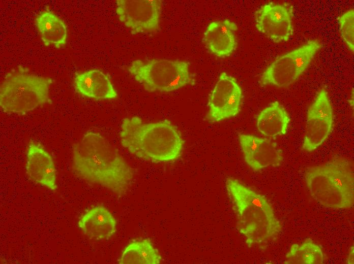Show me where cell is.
Listing matches in <instances>:
<instances>
[{
	"instance_id": "6",
	"label": "cell",
	"mask_w": 354,
	"mask_h": 264,
	"mask_svg": "<svg viewBox=\"0 0 354 264\" xmlns=\"http://www.w3.org/2000/svg\"><path fill=\"white\" fill-rule=\"evenodd\" d=\"M133 77L150 92H171L192 83L189 64L178 60H135L128 69Z\"/></svg>"
},
{
	"instance_id": "16",
	"label": "cell",
	"mask_w": 354,
	"mask_h": 264,
	"mask_svg": "<svg viewBox=\"0 0 354 264\" xmlns=\"http://www.w3.org/2000/svg\"><path fill=\"white\" fill-rule=\"evenodd\" d=\"M289 122L286 111L278 102H275L259 113L257 127L262 135L273 138L285 134Z\"/></svg>"
},
{
	"instance_id": "8",
	"label": "cell",
	"mask_w": 354,
	"mask_h": 264,
	"mask_svg": "<svg viewBox=\"0 0 354 264\" xmlns=\"http://www.w3.org/2000/svg\"><path fill=\"white\" fill-rule=\"evenodd\" d=\"M116 4L119 20L133 33L152 32L158 29L161 1L117 0Z\"/></svg>"
},
{
	"instance_id": "15",
	"label": "cell",
	"mask_w": 354,
	"mask_h": 264,
	"mask_svg": "<svg viewBox=\"0 0 354 264\" xmlns=\"http://www.w3.org/2000/svg\"><path fill=\"white\" fill-rule=\"evenodd\" d=\"M78 226L88 237L103 240L109 238L115 233L116 220L108 209L98 206L93 207L82 216Z\"/></svg>"
},
{
	"instance_id": "10",
	"label": "cell",
	"mask_w": 354,
	"mask_h": 264,
	"mask_svg": "<svg viewBox=\"0 0 354 264\" xmlns=\"http://www.w3.org/2000/svg\"><path fill=\"white\" fill-rule=\"evenodd\" d=\"M242 95L236 80L222 73L209 98L207 119L218 122L237 115L240 110Z\"/></svg>"
},
{
	"instance_id": "19",
	"label": "cell",
	"mask_w": 354,
	"mask_h": 264,
	"mask_svg": "<svg viewBox=\"0 0 354 264\" xmlns=\"http://www.w3.org/2000/svg\"><path fill=\"white\" fill-rule=\"evenodd\" d=\"M285 258V264H322L324 262L321 248L310 238L300 245L293 244Z\"/></svg>"
},
{
	"instance_id": "14",
	"label": "cell",
	"mask_w": 354,
	"mask_h": 264,
	"mask_svg": "<svg viewBox=\"0 0 354 264\" xmlns=\"http://www.w3.org/2000/svg\"><path fill=\"white\" fill-rule=\"evenodd\" d=\"M75 90L83 96L96 100H112L117 93L108 77L97 69L90 70L75 78Z\"/></svg>"
},
{
	"instance_id": "20",
	"label": "cell",
	"mask_w": 354,
	"mask_h": 264,
	"mask_svg": "<svg viewBox=\"0 0 354 264\" xmlns=\"http://www.w3.org/2000/svg\"><path fill=\"white\" fill-rule=\"evenodd\" d=\"M333 123L331 121L307 118L303 148L310 152L320 146L330 135Z\"/></svg>"
},
{
	"instance_id": "13",
	"label": "cell",
	"mask_w": 354,
	"mask_h": 264,
	"mask_svg": "<svg viewBox=\"0 0 354 264\" xmlns=\"http://www.w3.org/2000/svg\"><path fill=\"white\" fill-rule=\"evenodd\" d=\"M237 29L236 23L228 19L213 21L206 29L202 41L208 49L217 56H228L236 47Z\"/></svg>"
},
{
	"instance_id": "5",
	"label": "cell",
	"mask_w": 354,
	"mask_h": 264,
	"mask_svg": "<svg viewBox=\"0 0 354 264\" xmlns=\"http://www.w3.org/2000/svg\"><path fill=\"white\" fill-rule=\"evenodd\" d=\"M50 79L24 72L6 75L0 88V106L5 112L24 114L49 100Z\"/></svg>"
},
{
	"instance_id": "21",
	"label": "cell",
	"mask_w": 354,
	"mask_h": 264,
	"mask_svg": "<svg viewBox=\"0 0 354 264\" xmlns=\"http://www.w3.org/2000/svg\"><path fill=\"white\" fill-rule=\"evenodd\" d=\"M307 118L318 119L333 122V112L328 94L322 88L309 108Z\"/></svg>"
},
{
	"instance_id": "23",
	"label": "cell",
	"mask_w": 354,
	"mask_h": 264,
	"mask_svg": "<svg viewBox=\"0 0 354 264\" xmlns=\"http://www.w3.org/2000/svg\"><path fill=\"white\" fill-rule=\"evenodd\" d=\"M346 263L348 264L354 263V249L353 246L351 247L349 252Z\"/></svg>"
},
{
	"instance_id": "3",
	"label": "cell",
	"mask_w": 354,
	"mask_h": 264,
	"mask_svg": "<svg viewBox=\"0 0 354 264\" xmlns=\"http://www.w3.org/2000/svg\"><path fill=\"white\" fill-rule=\"evenodd\" d=\"M225 184L237 215L238 229L247 245H262L276 238L282 226L267 198L233 178H227Z\"/></svg>"
},
{
	"instance_id": "9",
	"label": "cell",
	"mask_w": 354,
	"mask_h": 264,
	"mask_svg": "<svg viewBox=\"0 0 354 264\" xmlns=\"http://www.w3.org/2000/svg\"><path fill=\"white\" fill-rule=\"evenodd\" d=\"M292 18L293 7L290 4L270 3L257 11L256 27L273 42H284L293 35Z\"/></svg>"
},
{
	"instance_id": "22",
	"label": "cell",
	"mask_w": 354,
	"mask_h": 264,
	"mask_svg": "<svg viewBox=\"0 0 354 264\" xmlns=\"http://www.w3.org/2000/svg\"><path fill=\"white\" fill-rule=\"evenodd\" d=\"M341 36L348 48L354 50V11L351 9L338 18Z\"/></svg>"
},
{
	"instance_id": "1",
	"label": "cell",
	"mask_w": 354,
	"mask_h": 264,
	"mask_svg": "<svg viewBox=\"0 0 354 264\" xmlns=\"http://www.w3.org/2000/svg\"><path fill=\"white\" fill-rule=\"evenodd\" d=\"M72 167L80 177L115 194H125L133 172L117 150L100 134L88 131L73 148Z\"/></svg>"
},
{
	"instance_id": "7",
	"label": "cell",
	"mask_w": 354,
	"mask_h": 264,
	"mask_svg": "<svg viewBox=\"0 0 354 264\" xmlns=\"http://www.w3.org/2000/svg\"><path fill=\"white\" fill-rule=\"evenodd\" d=\"M320 48L318 41H310L278 57L263 73L260 83L279 87L289 86L305 71Z\"/></svg>"
},
{
	"instance_id": "4",
	"label": "cell",
	"mask_w": 354,
	"mask_h": 264,
	"mask_svg": "<svg viewBox=\"0 0 354 264\" xmlns=\"http://www.w3.org/2000/svg\"><path fill=\"white\" fill-rule=\"evenodd\" d=\"M305 179L311 196L323 207L349 209L354 205V174L349 160L337 156L309 167Z\"/></svg>"
},
{
	"instance_id": "18",
	"label": "cell",
	"mask_w": 354,
	"mask_h": 264,
	"mask_svg": "<svg viewBox=\"0 0 354 264\" xmlns=\"http://www.w3.org/2000/svg\"><path fill=\"white\" fill-rule=\"evenodd\" d=\"M161 256L151 242L146 239L131 242L120 258V264H158Z\"/></svg>"
},
{
	"instance_id": "12",
	"label": "cell",
	"mask_w": 354,
	"mask_h": 264,
	"mask_svg": "<svg viewBox=\"0 0 354 264\" xmlns=\"http://www.w3.org/2000/svg\"><path fill=\"white\" fill-rule=\"evenodd\" d=\"M26 173L36 182L48 188L56 189V170L49 153L40 144L32 142L26 152Z\"/></svg>"
},
{
	"instance_id": "2",
	"label": "cell",
	"mask_w": 354,
	"mask_h": 264,
	"mask_svg": "<svg viewBox=\"0 0 354 264\" xmlns=\"http://www.w3.org/2000/svg\"><path fill=\"white\" fill-rule=\"evenodd\" d=\"M120 139L124 147L136 156L153 162L176 159L184 146L181 135L167 120L145 123L137 117L124 118Z\"/></svg>"
},
{
	"instance_id": "11",
	"label": "cell",
	"mask_w": 354,
	"mask_h": 264,
	"mask_svg": "<svg viewBox=\"0 0 354 264\" xmlns=\"http://www.w3.org/2000/svg\"><path fill=\"white\" fill-rule=\"evenodd\" d=\"M239 138L245 161L254 171L282 162V151L271 140L246 134L239 135Z\"/></svg>"
},
{
	"instance_id": "17",
	"label": "cell",
	"mask_w": 354,
	"mask_h": 264,
	"mask_svg": "<svg viewBox=\"0 0 354 264\" xmlns=\"http://www.w3.org/2000/svg\"><path fill=\"white\" fill-rule=\"evenodd\" d=\"M35 21L46 46L53 45L58 48L65 45L67 37V26L55 14L45 11L37 16Z\"/></svg>"
}]
</instances>
